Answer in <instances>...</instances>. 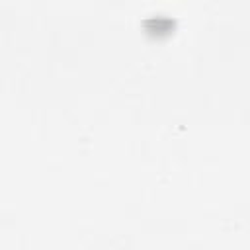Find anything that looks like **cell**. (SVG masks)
Masks as SVG:
<instances>
[{"mask_svg": "<svg viewBox=\"0 0 250 250\" xmlns=\"http://www.w3.org/2000/svg\"><path fill=\"white\" fill-rule=\"evenodd\" d=\"M141 23H143V29L146 33H152V35H168L176 29V20L168 14H162V12L146 14Z\"/></svg>", "mask_w": 250, "mask_h": 250, "instance_id": "cell-1", "label": "cell"}]
</instances>
